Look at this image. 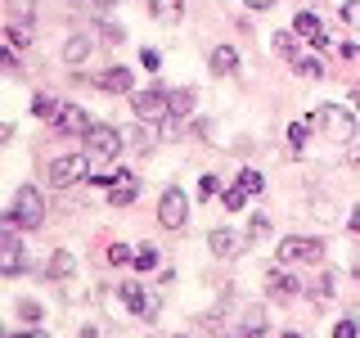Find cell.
Returning a JSON list of instances; mask_svg holds the SVG:
<instances>
[{"mask_svg": "<svg viewBox=\"0 0 360 338\" xmlns=\"http://www.w3.org/2000/svg\"><path fill=\"white\" fill-rule=\"evenodd\" d=\"M99 37H104L108 45H122V41H127V32H122L117 23H99Z\"/></svg>", "mask_w": 360, "mask_h": 338, "instance_id": "obj_34", "label": "cell"}, {"mask_svg": "<svg viewBox=\"0 0 360 338\" xmlns=\"http://www.w3.org/2000/svg\"><path fill=\"white\" fill-rule=\"evenodd\" d=\"M239 185L248 189V194H262V189H266V180H262V172H252V167H243V172H239Z\"/></svg>", "mask_w": 360, "mask_h": 338, "instance_id": "obj_31", "label": "cell"}, {"mask_svg": "<svg viewBox=\"0 0 360 338\" xmlns=\"http://www.w3.org/2000/svg\"><path fill=\"white\" fill-rule=\"evenodd\" d=\"M266 289H270V298H275V302H292L302 293V284H297V275H292V270H270V275H266Z\"/></svg>", "mask_w": 360, "mask_h": 338, "instance_id": "obj_13", "label": "cell"}, {"mask_svg": "<svg viewBox=\"0 0 360 338\" xmlns=\"http://www.w3.org/2000/svg\"><path fill=\"white\" fill-rule=\"evenodd\" d=\"M279 262H324V239H311V234H284L279 239Z\"/></svg>", "mask_w": 360, "mask_h": 338, "instance_id": "obj_4", "label": "cell"}, {"mask_svg": "<svg viewBox=\"0 0 360 338\" xmlns=\"http://www.w3.org/2000/svg\"><path fill=\"white\" fill-rule=\"evenodd\" d=\"M189 113H194V90H172V118L185 122Z\"/></svg>", "mask_w": 360, "mask_h": 338, "instance_id": "obj_24", "label": "cell"}, {"mask_svg": "<svg viewBox=\"0 0 360 338\" xmlns=\"http://www.w3.org/2000/svg\"><path fill=\"white\" fill-rule=\"evenodd\" d=\"M45 221V199L37 185H18L14 203H9V212L0 217V225H14V230H37Z\"/></svg>", "mask_w": 360, "mask_h": 338, "instance_id": "obj_1", "label": "cell"}, {"mask_svg": "<svg viewBox=\"0 0 360 338\" xmlns=\"http://www.w3.org/2000/svg\"><path fill=\"white\" fill-rule=\"evenodd\" d=\"M207 63H212L217 77H230V73H239V50H234V45H217Z\"/></svg>", "mask_w": 360, "mask_h": 338, "instance_id": "obj_17", "label": "cell"}, {"mask_svg": "<svg viewBox=\"0 0 360 338\" xmlns=\"http://www.w3.org/2000/svg\"><path fill=\"white\" fill-rule=\"evenodd\" d=\"M266 234H270V217H262V212H252V217H248V239H266Z\"/></svg>", "mask_w": 360, "mask_h": 338, "instance_id": "obj_27", "label": "cell"}, {"mask_svg": "<svg viewBox=\"0 0 360 338\" xmlns=\"http://www.w3.org/2000/svg\"><path fill=\"white\" fill-rule=\"evenodd\" d=\"M5 37H9V45H14V50H27V45H32V37H27V23H9V27H5Z\"/></svg>", "mask_w": 360, "mask_h": 338, "instance_id": "obj_26", "label": "cell"}, {"mask_svg": "<svg viewBox=\"0 0 360 338\" xmlns=\"http://www.w3.org/2000/svg\"><path fill=\"white\" fill-rule=\"evenodd\" d=\"M90 9H95V14H108V9H112V0H90Z\"/></svg>", "mask_w": 360, "mask_h": 338, "instance_id": "obj_43", "label": "cell"}, {"mask_svg": "<svg viewBox=\"0 0 360 338\" xmlns=\"http://www.w3.org/2000/svg\"><path fill=\"white\" fill-rule=\"evenodd\" d=\"M356 334H360L356 320H338V325H333V338H356Z\"/></svg>", "mask_w": 360, "mask_h": 338, "instance_id": "obj_38", "label": "cell"}, {"mask_svg": "<svg viewBox=\"0 0 360 338\" xmlns=\"http://www.w3.org/2000/svg\"><path fill=\"white\" fill-rule=\"evenodd\" d=\"M292 32H297V37H307L315 50H329V32H324V23L311 14V9H302L297 18H292Z\"/></svg>", "mask_w": 360, "mask_h": 338, "instance_id": "obj_12", "label": "cell"}, {"mask_svg": "<svg viewBox=\"0 0 360 338\" xmlns=\"http://www.w3.org/2000/svg\"><path fill=\"white\" fill-rule=\"evenodd\" d=\"M140 199V180H135V172H112V180H108V203L112 208H127V203H135Z\"/></svg>", "mask_w": 360, "mask_h": 338, "instance_id": "obj_10", "label": "cell"}, {"mask_svg": "<svg viewBox=\"0 0 360 338\" xmlns=\"http://www.w3.org/2000/svg\"><path fill=\"white\" fill-rule=\"evenodd\" d=\"M18 315H22L27 325H41V320H45V307H41V302H32V298H22V302H18Z\"/></svg>", "mask_w": 360, "mask_h": 338, "instance_id": "obj_29", "label": "cell"}, {"mask_svg": "<svg viewBox=\"0 0 360 338\" xmlns=\"http://www.w3.org/2000/svg\"><path fill=\"white\" fill-rule=\"evenodd\" d=\"M135 262V248L127 244H108V266H131Z\"/></svg>", "mask_w": 360, "mask_h": 338, "instance_id": "obj_28", "label": "cell"}, {"mask_svg": "<svg viewBox=\"0 0 360 338\" xmlns=\"http://www.w3.org/2000/svg\"><path fill=\"white\" fill-rule=\"evenodd\" d=\"M122 302H127V311H135L144 325H153L158 320V293L153 289H144V284H122Z\"/></svg>", "mask_w": 360, "mask_h": 338, "instance_id": "obj_8", "label": "cell"}, {"mask_svg": "<svg viewBox=\"0 0 360 338\" xmlns=\"http://www.w3.org/2000/svg\"><path fill=\"white\" fill-rule=\"evenodd\" d=\"M86 54H90V37H86V32H72V37L63 41V59L68 63H82Z\"/></svg>", "mask_w": 360, "mask_h": 338, "instance_id": "obj_22", "label": "cell"}, {"mask_svg": "<svg viewBox=\"0 0 360 338\" xmlns=\"http://www.w3.org/2000/svg\"><path fill=\"white\" fill-rule=\"evenodd\" d=\"M297 77H320V59H292Z\"/></svg>", "mask_w": 360, "mask_h": 338, "instance_id": "obj_37", "label": "cell"}, {"mask_svg": "<svg viewBox=\"0 0 360 338\" xmlns=\"http://www.w3.org/2000/svg\"><path fill=\"white\" fill-rule=\"evenodd\" d=\"M279 338H302V334H292V330H284V334H279Z\"/></svg>", "mask_w": 360, "mask_h": 338, "instance_id": "obj_45", "label": "cell"}, {"mask_svg": "<svg viewBox=\"0 0 360 338\" xmlns=\"http://www.w3.org/2000/svg\"><path fill=\"white\" fill-rule=\"evenodd\" d=\"M9 338H45V334L37 330V325H32V330H27V334H9Z\"/></svg>", "mask_w": 360, "mask_h": 338, "instance_id": "obj_44", "label": "cell"}, {"mask_svg": "<svg viewBox=\"0 0 360 338\" xmlns=\"http://www.w3.org/2000/svg\"><path fill=\"white\" fill-rule=\"evenodd\" d=\"M95 86L104 90V95H131V86H135V73H131V68H108V73L99 77Z\"/></svg>", "mask_w": 360, "mask_h": 338, "instance_id": "obj_15", "label": "cell"}, {"mask_svg": "<svg viewBox=\"0 0 360 338\" xmlns=\"http://www.w3.org/2000/svg\"><path fill=\"white\" fill-rule=\"evenodd\" d=\"M311 127H320V113H307V118H297V122H288V154L292 158H297L302 154V140H307V135H311Z\"/></svg>", "mask_w": 360, "mask_h": 338, "instance_id": "obj_16", "label": "cell"}, {"mask_svg": "<svg viewBox=\"0 0 360 338\" xmlns=\"http://www.w3.org/2000/svg\"><path fill=\"white\" fill-rule=\"evenodd\" d=\"M239 338H266V311H262V307H248V311H243Z\"/></svg>", "mask_w": 360, "mask_h": 338, "instance_id": "obj_20", "label": "cell"}, {"mask_svg": "<svg viewBox=\"0 0 360 338\" xmlns=\"http://www.w3.org/2000/svg\"><path fill=\"white\" fill-rule=\"evenodd\" d=\"M315 113H320V127H324V135H329L333 144H352V135H356V108L320 104Z\"/></svg>", "mask_w": 360, "mask_h": 338, "instance_id": "obj_3", "label": "cell"}, {"mask_svg": "<svg viewBox=\"0 0 360 338\" xmlns=\"http://www.w3.org/2000/svg\"><path fill=\"white\" fill-rule=\"evenodd\" d=\"M50 127H54V131H63V135H72V131H77V135H86L90 127H95V122L86 118V108H77V104H63V113L50 122Z\"/></svg>", "mask_w": 360, "mask_h": 338, "instance_id": "obj_14", "label": "cell"}, {"mask_svg": "<svg viewBox=\"0 0 360 338\" xmlns=\"http://www.w3.org/2000/svg\"><path fill=\"white\" fill-rule=\"evenodd\" d=\"M275 50L284 54V59H297V32H279V37H275Z\"/></svg>", "mask_w": 360, "mask_h": 338, "instance_id": "obj_30", "label": "cell"}, {"mask_svg": "<svg viewBox=\"0 0 360 338\" xmlns=\"http://www.w3.org/2000/svg\"><path fill=\"white\" fill-rule=\"evenodd\" d=\"M59 113H63V104L50 95V90H37V95H32V118H41V122H54Z\"/></svg>", "mask_w": 360, "mask_h": 338, "instance_id": "obj_19", "label": "cell"}, {"mask_svg": "<svg viewBox=\"0 0 360 338\" xmlns=\"http://www.w3.org/2000/svg\"><path fill=\"white\" fill-rule=\"evenodd\" d=\"M131 113L135 122H162L172 113V95L167 90H140V95H131Z\"/></svg>", "mask_w": 360, "mask_h": 338, "instance_id": "obj_6", "label": "cell"}, {"mask_svg": "<svg viewBox=\"0 0 360 338\" xmlns=\"http://www.w3.org/2000/svg\"><path fill=\"white\" fill-rule=\"evenodd\" d=\"M158 262H162V257H158V248L153 244H144V248H135V270H158Z\"/></svg>", "mask_w": 360, "mask_h": 338, "instance_id": "obj_25", "label": "cell"}, {"mask_svg": "<svg viewBox=\"0 0 360 338\" xmlns=\"http://www.w3.org/2000/svg\"><path fill=\"white\" fill-rule=\"evenodd\" d=\"M86 154H99V158H117L122 154V140H127V135H122L117 127H108V122H95V127H90L86 135Z\"/></svg>", "mask_w": 360, "mask_h": 338, "instance_id": "obj_7", "label": "cell"}, {"mask_svg": "<svg viewBox=\"0 0 360 338\" xmlns=\"http://www.w3.org/2000/svg\"><path fill=\"white\" fill-rule=\"evenodd\" d=\"M82 180H90V154H63L50 163V185L54 189H72L82 185Z\"/></svg>", "mask_w": 360, "mask_h": 338, "instance_id": "obj_2", "label": "cell"}, {"mask_svg": "<svg viewBox=\"0 0 360 338\" xmlns=\"http://www.w3.org/2000/svg\"><path fill=\"white\" fill-rule=\"evenodd\" d=\"M342 23L347 27H360V0H347L342 5Z\"/></svg>", "mask_w": 360, "mask_h": 338, "instance_id": "obj_36", "label": "cell"}, {"mask_svg": "<svg viewBox=\"0 0 360 338\" xmlns=\"http://www.w3.org/2000/svg\"><path fill=\"white\" fill-rule=\"evenodd\" d=\"M140 63L149 68V73H158V63H162V54H158V50H140Z\"/></svg>", "mask_w": 360, "mask_h": 338, "instance_id": "obj_40", "label": "cell"}, {"mask_svg": "<svg viewBox=\"0 0 360 338\" xmlns=\"http://www.w3.org/2000/svg\"><path fill=\"white\" fill-rule=\"evenodd\" d=\"M127 140H131V149H135V154H153V144H158L153 122H135V127L127 131Z\"/></svg>", "mask_w": 360, "mask_h": 338, "instance_id": "obj_18", "label": "cell"}, {"mask_svg": "<svg viewBox=\"0 0 360 338\" xmlns=\"http://www.w3.org/2000/svg\"><path fill=\"white\" fill-rule=\"evenodd\" d=\"M72 270H77L72 253H68V248H59V253L50 257V266H45V275H50V280H68V275H72Z\"/></svg>", "mask_w": 360, "mask_h": 338, "instance_id": "obj_23", "label": "cell"}, {"mask_svg": "<svg viewBox=\"0 0 360 338\" xmlns=\"http://www.w3.org/2000/svg\"><path fill=\"white\" fill-rule=\"evenodd\" d=\"M347 225H352V234H360V203L352 208V217H347Z\"/></svg>", "mask_w": 360, "mask_h": 338, "instance_id": "obj_42", "label": "cell"}, {"mask_svg": "<svg viewBox=\"0 0 360 338\" xmlns=\"http://www.w3.org/2000/svg\"><path fill=\"white\" fill-rule=\"evenodd\" d=\"M221 203H225V208H230V212H239L243 203H248V189H243V185H230V189H225V194H221Z\"/></svg>", "mask_w": 360, "mask_h": 338, "instance_id": "obj_32", "label": "cell"}, {"mask_svg": "<svg viewBox=\"0 0 360 338\" xmlns=\"http://www.w3.org/2000/svg\"><path fill=\"white\" fill-rule=\"evenodd\" d=\"M158 221H162L167 230H185V221H189V199H185V189H180V185H167V189H162V199H158Z\"/></svg>", "mask_w": 360, "mask_h": 338, "instance_id": "obj_5", "label": "cell"}, {"mask_svg": "<svg viewBox=\"0 0 360 338\" xmlns=\"http://www.w3.org/2000/svg\"><path fill=\"white\" fill-rule=\"evenodd\" d=\"M0 270H5V275H18V270H22V248H18V230H14V225L0 230Z\"/></svg>", "mask_w": 360, "mask_h": 338, "instance_id": "obj_11", "label": "cell"}, {"mask_svg": "<svg viewBox=\"0 0 360 338\" xmlns=\"http://www.w3.org/2000/svg\"><path fill=\"white\" fill-rule=\"evenodd\" d=\"M217 194H225V189H221V176H202L198 180V199H217Z\"/></svg>", "mask_w": 360, "mask_h": 338, "instance_id": "obj_33", "label": "cell"}, {"mask_svg": "<svg viewBox=\"0 0 360 338\" xmlns=\"http://www.w3.org/2000/svg\"><path fill=\"white\" fill-rule=\"evenodd\" d=\"M0 63H5V73H18V50H14V45L0 50Z\"/></svg>", "mask_w": 360, "mask_h": 338, "instance_id": "obj_39", "label": "cell"}, {"mask_svg": "<svg viewBox=\"0 0 360 338\" xmlns=\"http://www.w3.org/2000/svg\"><path fill=\"white\" fill-rule=\"evenodd\" d=\"M153 18L158 23H180V14H185V0H149Z\"/></svg>", "mask_w": 360, "mask_h": 338, "instance_id": "obj_21", "label": "cell"}, {"mask_svg": "<svg viewBox=\"0 0 360 338\" xmlns=\"http://www.w3.org/2000/svg\"><path fill=\"white\" fill-rule=\"evenodd\" d=\"M248 234H234V230H225V225H212V234H207V248L217 257H225V262H230V257H239V253H248Z\"/></svg>", "mask_w": 360, "mask_h": 338, "instance_id": "obj_9", "label": "cell"}, {"mask_svg": "<svg viewBox=\"0 0 360 338\" xmlns=\"http://www.w3.org/2000/svg\"><path fill=\"white\" fill-rule=\"evenodd\" d=\"M329 298H333V275L324 270V275H320V284H315V302H329Z\"/></svg>", "mask_w": 360, "mask_h": 338, "instance_id": "obj_35", "label": "cell"}, {"mask_svg": "<svg viewBox=\"0 0 360 338\" xmlns=\"http://www.w3.org/2000/svg\"><path fill=\"white\" fill-rule=\"evenodd\" d=\"M356 113H360V95H356Z\"/></svg>", "mask_w": 360, "mask_h": 338, "instance_id": "obj_47", "label": "cell"}, {"mask_svg": "<svg viewBox=\"0 0 360 338\" xmlns=\"http://www.w3.org/2000/svg\"><path fill=\"white\" fill-rule=\"evenodd\" d=\"M248 9H252V14H266V9H275V0H243Z\"/></svg>", "mask_w": 360, "mask_h": 338, "instance_id": "obj_41", "label": "cell"}, {"mask_svg": "<svg viewBox=\"0 0 360 338\" xmlns=\"http://www.w3.org/2000/svg\"><path fill=\"white\" fill-rule=\"evenodd\" d=\"M68 5H72V9H77V5H86V0H68Z\"/></svg>", "mask_w": 360, "mask_h": 338, "instance_id": "obj_46", "label": "cell"}]
</instances>
